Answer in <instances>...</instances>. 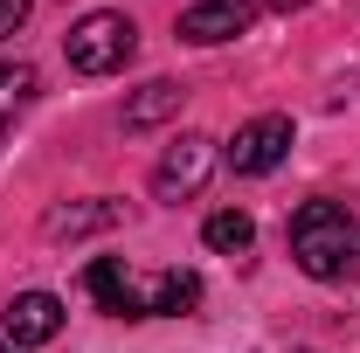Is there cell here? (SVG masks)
Returning a JSON list of instances; mask_svg holds the SVG:
<instances>
[{
	"instance_id": "obj_1",
	"label": "cell",
	"mask_w": 360,
	"mask_h": 353,
	"mask_svg": "<svg viewBox=\"0 0 360 353\" xmlns=\"http://www.w3.org/2000/svg\"><path fill=\"white\" fill-rule=\"evenodd\" d=\"M84 291L111 319H180L201 305V277L194 270H125V257H97L84 270Z\"/></svg>"
},
{
	"instance_id": "obj_2",
	"label": "cell",
	"mask_w": 360,
	"mask_h": 353,
	"mask_svg": "<svg viewBox=\"0 0 360 353\" xmlns=\"http://www.w3.org/2000/svg\"><path fill=\"white\" fill-rule=\"evenodd\" d=\"M284 236H291V264L305 270V277H319V284L360 277V222L340 201H305Z\"/></svg>"
},
{
	"instance_id": "obj_3",
	"label": "cell",
	"mask_w": 360,
	"mask_h": 353,
	"mask_svg": "<svg viewBox=\"0 0 360 353\" xmlns=\"http://www.w3.org/2000/svg\"><path fill=\"white\" fill-rule=\"evenodd\" d=\"M63 49H70V70H84V77H118V70L139 56V28L125 21V14L97 7V14H84V21L70 28Z\"/></svg>"
},
{
	"instance_id": "obj_4",
	"label": "cell",
	"mask_w": 360,
	"mask_h": 353,
	"mask_svg": "<svg viewBox=\"0 0 360 353\" xmlns=\"http://www.w3.org/2000/svg\"><path fill=\"white\" fill-rule=\"evenodd\" d=\"M215 160H222V146H215L208 132L174 139V146H167V160L153 167V194H160V201H174V208H180V201H194V194L208 187V174H215Z\"/></svg>"
},
{
	"instance_id": "obj_5",
	"label": "cell",
	"mask_w": 360,
	"mask_h": 353,
	"mask_svg": "<svg viewBox=\"0 0 360 353\" xmlns=\"http://www.w3.org/2000/svg\"><path fill=\"white\" fill-rule=\"evenodd\" d=\"M284 153H291V118L284 111H264V118L236 125V139H229L236 174H270V167H284Z\"/></svg>"
},
{
	"instance_id": "obj_6",
	"label": "cell",
	"mask_w": 360,
	"mask_h": 353,
	"mask_svg": "<svg viewBox=\"0 0 360 353\" xmlns=\"http://www.w3.org/2000/svg\"><path fill=\"white\" fill-rule=\"evenodd\" d=\"M63 333V298L56 291H21L14 305L0 312V340L21 353V347H49Z\"/></svg>"
},
{
	"instance_id": "obj_7",
	"label": "cell",
	"mask_w": 360,
	"mask_h": 353,
	"mask_svg": "<svg viewBox=\"0 0 360 353\" xmlns=\"http://www.w3.org/2000/svg\"><path fill=\"white\" fill-rule=\"evenodd\" d=\"M257 21V0H194L180 14V42H229Z\"/></svg>"
},
{
	"instance_id": "obj_8",
	"label": "cell",
	"mask_w": 360,
	"mask_h": 353,
	"mask_svg": "<svg viewBox=\"0 0 360 353\" xmlns=\"http://www.w3.org/2000/svg\"><path fill=\"white\" fill-rule=\"evenodd\" d=\"M201 243H208V250H222V257H243V250L257 243V222L243 215V208H215L208 229H201Z\"/></svg>"
},
{
	"instance_id": "obj_9",
	"label": "cell",
	"mask_w": 360,
	"mask_h": 353,
	"mask_svg": "<svg viewBox=\"0 0 360 353\" xmlns=\"http://www.w3.org/2000/svg\"><path fill=\"white\" fill-rule=\"evenodd\" d=\"M180 97H187V90H180V84H167V77H160V84H146L132 104H125V125H132V132H146V125L174 118V111H180Z\"/></svg>"
},
{
	"instance_id": "obj_10",
	"label": "cell",
	"mask_w": 360,
	"mask_h": 353,
	"mask_svg": "<svg viewBox=\"0 0 360 353\" xmlns=\"http://www.w3.org/2000/svg\"><path fill=\"white\" fill-rule=\"evenodd\" d=\"M35 104V70L28 63H0V132L14 125V111Z\"/></svg>"
},
{
	"instance_id": "obj_11",
	"label": "cell",
	"mask_w": 360,
	"mask_h": 353,
	"mask_svg": "<svg viewBox=\"0 0 360 353\" xmlns=\"http://www.w3.org/2000/svg\"><path fill=\"white\" fill-rule=\"evenodd\" d=\"M104 222H118V208H111V201H90V208L49 215V236H84V229H104Z\"/></svg>"
},
{
	"instance_id": "obj_12",
	"label": "cell",
	"mask_w": 360,
	"mask_h": 353,
	"mask_svg": "<svg viewBox=\"0 0 360 353\" xmlns=\"http://www.w3.org/2000/svg\"><path fill=\"white\" fill-rule=\"evenodd\" d=\"M28 7H35V0H0V35H14V28L28 21Z\"/></svg>"
},
{
	"instance_id": "obj_13",
	"label": "cell",
	"mask_w": 360,
	"mask_h": 353,
	"mask_svg": "<svg viewBox=\"0 0 360 353\" xmlns=\"http://www.w3.org/2000/svg\"><path fill=\"white\" fill-rule=\"evenodd\" d=\"M0 353H14V347H7V340H0Z\"/></svg>"
},
{
	"instance_id": "obj_14",
	"label": "cell",
	"mask_w": 360,
	"mask_h": 353,
	"mask_svg": "<svg viewBox=\"0 0 360 353\" xmlns=\"http://www.w3.org/2000/svg\"><path fill=\"white\" fill-rule=\"evenodd\" d=\"M305 353H312V347H305Z\"/></svg>"
}]
</instances>
